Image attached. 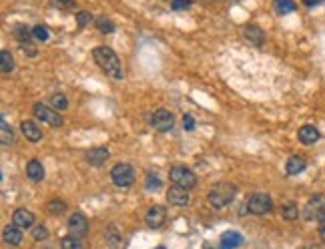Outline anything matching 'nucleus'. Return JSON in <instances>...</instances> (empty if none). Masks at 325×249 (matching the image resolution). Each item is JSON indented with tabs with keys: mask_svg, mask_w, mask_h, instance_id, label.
Listing matches in <instances>:
<instances>
[{
	"mask_svg": "<svg viewBox=\"0 0 325 249\" xmlns=\"http://www.w3.org/2000/svg\"><path fill=\"white\" fill-rule=\"evenodd\" d=\"M68 231H70V235L72 237H85L87 233H89V221H87V217L83 215V213H72L70 217H68Z\"/></svg>",
	"mask_w": 325,
	"mask_h": 249,
	"instance_id": "obj_8",
	"label": "nucleus"
},
{
	"mask_svg": "<svg viewBox=\"0 0 325 249\" xmlns=\"http://www.w3.org/2000/svg\"><path fill=\"white\" fill-rule=\"evenodd\" d=\"M0 68H2L4 75L12 73V68H14V60H12V54H10L8 50H2V52H0Z\"/></svg>",
	"mask_w": 325,
	"mask_h": 249,
	"instance_id": "obj_22",
	"label": "nucleus"
},
{
	"mask_svg": "<svg viewBox=\"0 0 325 249\" xmlns=\"http://www.w3.org/2000/svg\"><path fill=\"white\" fill-rule=\"evenodd\" d=\"M97 28H99L103 34H110V32L114 30V24H112L108 18H99V20H97Z\"/></svg>",
	"mask_w": 325,
	"mask_h": 249,
	"instance_id": "obj_29",
	"label": "nucleus"
},
{
	"mask_svg": "<svg viewBox=\"0 0 325 249\" xmlns=\"http://www.w3.org/2000/svg\"><path fill=\"white\" fill-rule=\"evenodd\" d=\"M2 239H4L8 245H20V243H22V229L16 227V225H8V227H4V231H2Z\"/></svg>",
	"mask_w": 325,
	"mask_h": 249,
	"instance_id": "obj_19",
	"label": "nucleus"
},
{
	"mask_svg": "<svg viewBox=\"0 0 325 249\" xmlns=\"http://www.w3.org/2000/svg\"><path fill=\"white\" fill-rule=\"evenodd\" d=\"M155 249H165V247H155Z\"/></svg>",
	"mask_w": 325,
	"mask_h": 249,
	"instance_id": "obj_40",
	"label": "nucleus"
},
{
	"mask_svg": "<svg viewBox=\"0 0 325 249\" xmlns=\"http://www.w3.org/2000/svg\"><path fill=\"white\" fill-rule=\"evenodd\" d=\"M145 221H147V225H149L151 229H159L162 223L167 221V209L161 207V205H153V207L147 211Z\"/></svg>",
	"mask_w": 325,
	"mask_h": 249,
	"instance_id": "obj_10",
	"label": "nucleus"
},
{
	"mask_svg": "<svg viewBox=\"0 0 325 249\" xmlns=\"http://www.w3.org/2000/svg\"><path fill=\"white\" fill-rule=\"evenodd\" d=\"M26 177H28L30 181H43V179H45V167H43V163L36 161V159L28 161V165H26Z\"/></svg>",
	"mask_w": 325,
	"mask_h": 249,
	"instance_id": "obj_20",
	"label": "nucleus"
},
{
	"mask_svg": "<svg viewBox=\"0 0 325 249\" xmlns=\"http://www.w3.org/2000/svg\"><path fill=\"white\" fill-rule=\"evenodd\" d=\"M241 243H243V237H241V233H237V231H225V233L221 235V241H219L221 249H235L239 247Z\"/></svg>",
	"mask_w": 325,
	"mask_h": 249,
	"instance_id": "obj_18",
	"label": "nucleus"
},
{
	"mask_svg": "<svg viewBox=\"0 0 325 249\" xmlns=\"http://www.w3.org/2000/svg\"><path fill=\"white\" fill-rule=\"evenodd\" d=\"M91 20H93V16H91L89 12H76V22H78V26H80V28L89 26V24H91Z\"/></svg>",
	"mask_w": 325,
	"mask_h": 249,
	"instance_id": "obj_32",
	"label": "nucleus"
},
{
	"mask_svg": "<svg viewBox=\"0 0 325 249\" xmlns=\"http://www.w3.org/2000/svg\"><path fill=\"white\" fill-rule=\"evenodd\" d=\"M51 106L53 109H56V111H66L68 109V100H66V97L64 95H53L51 97Z\"/></svg>",
	"mask_w": 325,
	"mask_h": 249,
	"instance_id": "obj_26",
	"label": "nucleus"
},
{
	"mask_svg": "<svg viewBox=\"0 0 325 249\" xmlns=\"http://www.w3.org/2000/svg\"><path fill=\"white\" fill-rule=\"evenodd\" d=\"M32 113H34L36 119H40V121H45V123H49V125H53V127H62V125H64V119L58 115V111L53 109V106H49V104L36 102V104L32 106Z\"/></svg>",
	"mask_w": 325,
	"mask_h": 249,
	"instance_id": "obj_5",
	"label": "nucleus"
},
{
	"mask_svg": "<svg viewBox=\"0 0 325 249\" xmlns=\"http://www.w3.org/2000/svg\"><path fill=\"white\" fill-rule=\"evenodd\" d=\"M183 127H185L187 131H193V129H195V119H193L191 115H183Z\"/></svg>",
	"mask_w": 325,
	"mask_h": 249,
	"instance_id": "obj_37",
	"label": "nucleus"
},
{
	"mask_svg": "<svg viewBox=\"0 0 325 249\" xmlns=\"http://www.w3.org/2000/svg\"><path fill=\"white\" fill-rule=\"evenodd\" d=\"M47 237H49V231H47L45 225H36V227L32 229V239H34V241H45Z\"/></svg>",
	"mask_w": 325,
	"mask_h": 249,
	"instance_id": "obj_31",
	"label": "nucleus"
},
{
	"mask_svg": "<svg viewBox=\"0 0 325 249\" xmlns=\"http://www.w3.org/2000/svg\"><path fill=\"white\" fill-rule=\"evenodd\" d=\"M0 141H2V145L6 147V145H10L12 141H14V135H12V129L8 127V123L2 119L0 121Z\"/></svg>",
	"mask_w": 325,
	"mask_h": 249,
	"instance_id": "obj_23",
	"label": "nucleus"
},
{
	"mask_svg": "<svg viewBox=\"0 0 325 249\" xmlns=\"http://www.w3.org/2000/svg\"><path fill=\"white\" fill-rule=\"evenodd\" d=\"M110 179L116 187H131L135 183V169L129 163H118L112 167Z\"/></svg>",
	"mask_w": 325,
	"mask_h": 249,
	"instance_id": "obj_3",
	"label": "nucleus"
},
{
	"mask_svg": "<svg viewBox=\"0 0 325 249\" xmlns=\"http://www.w3.org/2000/svg\"><path fill=\"white\" fill-rule=\"evenodd\" d=\"M151 125H153V129H155V131H159V133H167V131H171V129H173V125H175V117H173V113H169L167 109H159V111H155V115L151 117Z\"/></svg>",
	"mask_w": 325,
	"mask_h": 249,
	"instance_id": "obj_7",
	"label": "nucleus"
},
{
	"mask_svg": "<svg viewBox=\"0 0 325 249\" xmlns=\"http://www.w3.org/2000/svg\"><path fill=\"white\" fill-rule=\"evenodd\" d=\"M297 139H299V143H303V145H313V143L319 141V131H317L315 127H311V125H305V127L299 129Z\"/></svg>",
	"mask_w": 325,
	"mask_h": 249,
	"instance_id": "obj_16",
	"label": "nucleus"
},
{
	"mask_svg": "<svg viewBox=\"0 0 325 249\" xmlns=\"http://www.w3.org/2000/svg\"><path fill=\"white\" fill-rule=\"evenodd\" d=\"M243 37H245V41H249V43L255 45V47H261L263 41H265V34H263V30H261L257 24H247V26L243 28Z\"/></svg>",
	"mask_w": 325,
	"mask_h": 249,
	"instance_id": "obj_13",
	"label": "nucleus"
},
{
	"mask_svg": "<svg viewBox=\"0 0 325 249\" xmlns=\"http://www.w3.org/2000/svg\"><path fill=\"white\" fill-rule=\"evenodd\" d=\"M12 32H14V37L20 41V45H22V43H28V39H30V30H28L24 24H16Z\"/></svg>",
	"mask_w": 325,
	"mask_h": 249,
	"instance_id": "obj_27",
	"label": "nucleus"
},
{
	"mask_svg": "<svg viewBox=\"0 0 325 249\" xmlns=\"http://www.w3.org/2000/svg\"><path fill=\"white\" fill-rule=\"evenodd\" d=\"M20 50H22V52H26L28 56H36V54H38L36 47H34V45H30V43H22V45H20Z\"/></svg>",
	"mask_w": 325,
	"mask_h": 249,
	"instance_id": "obj_36",
	"label": "nucleus"
},
{
	"mask_svg": "<svg viewBox=\"0 0 325 249\" xmlns=\"http://www.w3.org/2000/svg\"><path fill=\"white\" fill-rule=\"evenodd\" d=\"M323 0H303V4L305 6H317V4H321Z\"/></svg>",
	"mask_w": 325,
	"mask_h": 249,
	"instance_id": "obj_39",
	"label": "nucleus"
},
{
	"mask_svg": "<svg viewBox=\"0 0 325 249\" xmlns=\"http://www.w3.org/2000/svg\"><path fill=\"white\" fill-rule=\"evenodd\" d=\"M325 211V195H313L311 199L307 201L303 215L305 219H319Z\"/></svg>",
	"mask_w": 325,
	"mask_h": 249,
	"instance_id": "obj_9",
	"label": "nucleus"
},
{
	"mask_svg": "<svg viewBox=\"0 0 325 249\" xmlns=\"http://www.w3.org/2000/svg\"><path fill=\"white\" fill-rule=\"evenodd\" d=\"M159 187H161V179H159V177L149 175V177H147V189H151V191H153V189H159Z\"/></svg>",
	"mask_w": 325,
	"mask_h": 249,
	"instance_id": "obj_35",
	"label": "nucleus"
},
{
	"mask_svg": "<svg viewBox=\"0 0 325 249\" xmlns=\"http://www.w3.org/2000/svg\"><path fill=\"white\" fill-rule=\"evenodd\" d=\"M32 37L36 39V41H49V37H51V32H49V28H45V26H34L32 28Z\"/></svg>",
	"mask_w": 325,
	"mask_h": 249,
	"instance_id": "obj_30",
	"label": "nucleus"
},
{
	"mask_svg": "<svg viewBox=\"0 0 325 249\" xmlns=\"http://www.w3.org/2000/svg\"><path fill=\"white\" fill-rule=\"evenodd\" d=\"M108 157H110V153H108L107 147H97V149H91V151H87V155H85V159H87L91 165H95V167H101V165H105Z\"/></svg>",
	"mask_w": 325,
	"mask_h": 249,
	"instance_id": "obj_14",
	"label": "nucleus"
},
{
	"mask_svg": "<svg viewBox=\"0 0 325 249\" xmlns=\"http://www.w3.org/2000/svg\"><path fill=\"white\" fill-rule=\"evenodd\" d=\"M273 8L279 14H289L295 10V2L293 0H273Z\"/></svg>",
	"mask_w": 325,
	"mask_h": 249,
	"instance_id": "obj_24",
	"label": "nucleus"
},
{
	"mask_svg": "<svg viewBox=\"0 0 325 249\" xmlns=\"http://www.w3.org/2000/svg\"><path fill=\"white\" fill-rule=\"evenodd\" d=\"M235 195H237V187L233 183H217L209 191V201L215 209H223L235 199Z\"/></svg>",
	"mask_w": 325,
	"mask_h": 249,
	"instance_id": "obj_2",
	"label": "nucleus"
},
{
	"mask_svg": "<svg viewBox=\"0 0 325 249\" xmlns=\"http://www.w3.org/2000/svg\"><path fill=\"white\" fill-rule=\"evenodd\" d=\"M12 225L20 227V229H28L34 225V213L28 209H16L12 213Z\"/></svg>",
	"mask_w": 325,
	"mask_h": 249,
	"instance_id": "obj_11",
	"label": "nucleus"
},
{
	"mask_svg": "<svg viewBox=\"0 0 325 249\" xmlns=\"http://www.w3.org/2000/svg\"><path fill=\"white\" fill-rule=\"evenodd\" d=\"M317 221H319V235H321V239L325 241V211H323V215H321Z\"/></svg>",
	"mask_w": 325,
	"mask_h": 249,
	"instance_id": "obj_38",
	"label": "nucleus"
},
{
	"mask_svg": "<svg viewBox=\"0 0 325 249\" xmlns=\"http://www.w3.org/2000/svg\"><path fill=\"white\" fill-rule=\"evenodd\" d=\"M49 211H51L53 215H60V213L66 211V205H64V201L60 199H51L49 201Z\"/></svg>",
	"mask_w": 325,
	"mask_h": 249,
	"instance_id": "obj_28",
	"label": "nucleus"
},
{
	"mask_svg": "<svg viewBox=\"0 0 325 249\" xmlns=\"http://www.w3.org/2000/svg\"><path fill=\"white\" fill-rule=\"evenodd\" d=\"M281 217L287 219V221H295L299 217V211H297V205L293 201H283L281 205Z\"/></svg>",
	"mask_w": 325,
	"mask_h": 249,
	"instance_id": "obj_21",
	"label": "nucleus"
},
{
	"mask_svg": "<svg viewBox=\"0 0 325 249\" xmlns=\"http://www.w3.org/2000/svg\"><path fill=\"white\" fill-rule=\"evenodd\" d=\"M191 6V0H173L171 2V8L173 10H185V8H189Z\"/></svg>",
	"mask_w": 325,
	"mask_h": 249,
	"instance_id": "obj_34",
	"label": "nucleus"
},
{
	"mask_svg": "<svg viewBox=\"0 0 325 249\" xmlns=\"http://www.w3.org/2000/svg\"><path fill=\"white\" fill-rule=\"evenodd\" d=\"M51 4L56 8H64V10L74 8V0H51Z\"/></svg>",
	"mask_w": 325,
	"mask_h": 249,
	"instance_id": "obj_33",
	"label": "nucleus"
},
{
	"mask_svg": "<svg viewBox=\"0 0 325 249\" xmlns=\"http://www.w3.org/2000/svg\"><path fill=\"white\" fill-rule=\"evenodd\" d=\"M247 209L249 213L253 215H267L271 209H273V201H271L269 195L265 193H255L247 199Z\"/></svg>",
	"mask_w": 325,
	"mask_h": 249,
	"instance_id": "obj_6",
	"label": "nucleus"
},
{
	"mask_svg": "<svg viewBox=\"0 0 325 249\" xmlns=\"http://www.w3.org/2000/svg\"><path fill=\"white\" fill-rule=\"evenodd\" d=\"M93 56L97 60V64L110 75L114 81H123V66H120V60L116 56V52L110 49V47H97L93 50Z\"/></svg>",
	"mask_w": 325,
	"mask_h": 249,
	"instance_id": "obj_1",
	"label": "nucleus"
},
{
	"mask_svg": "<svg viewBox=\"0 0 325 249\" xmlns=\"http://www.w3.org/2000/svg\"><path fill=\"white\" fill-rule=\"evenodd\" d=\"M167 199H169L171 205L185 207V205L189 203V193H187V189H183V187L175 185V187H171V189L167 191Z\"/></svg>",
	"mask_w": 325,
	"mask_h": 249,
	"instance_id": "obj_12",
	"label": "nucleus"
},
{
	"mask_svg": "<svg viewBox=\"0 0 325 249\" xmlns=\"http://www.w3.org/2000/svg\"><path fill=\"white\" fill-rule=\"evenodd\" d=\"M60 247L62 249H83V243L78 237H72V235H66L60 239Z\"/></svg>",
	"mask_w": 325,
	"mask_h": 249,
	"instance_id": "obj_25",
	"label": "nucleus"
},
{
	"mask_svg": "<svg viewBox=\"0 0 325 249\" xmlns=\"http://www.w3.org/2000/svg\"><path fill=\"white\" fill-rule=\"evenodd\" d=\"M169 177H171V181L175 183V185H179V187H183V189H193L195 185H197V177L193 175V171L191 169H187V167H173L171 171H169Z\"/></svg>",
	"mask_w": 325,
	"mask_h": 249,
	"instance_id": "obj_4",
	"label": "nucleus"
},
{
	"mask_svg": "<svg viewBox=\"0 0 325 249\" xmlns=\"http://www.w3.org/2000/svg\"><path fill=\"white\" fill-rule=\"evenodd\" d=\"M305 169H307V161H305V157L293 155V157H289V159H287V165H285L287 175H299V173H303Z\"/></svg>",
	"mask_w": 325,
	"mask_h": 249,
	"instance_id": "obj_17",
	"label": "nucleus"
},
{
	"mask_svg": "<svg viewBox=\"0 0 325 249\" xmlns=\"http://www.w3.org/2000/svg\"><path fill=\"white\" fill-rule=\"evenodd\" d=\"M20 131H22V135L30 141V143H38L40 139H43V131L36 127V123H32V121H22L20 123Z\"/></svg>",
	"mask_w": 325,
	"mask_h": 249,
	"instance_id": "obj_15",
	"label": "nucleus"
}]
</instances>
